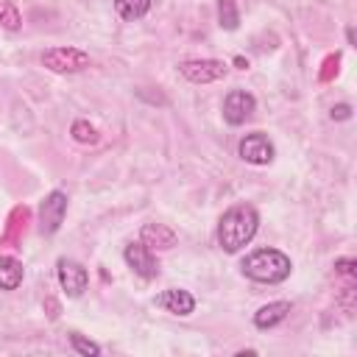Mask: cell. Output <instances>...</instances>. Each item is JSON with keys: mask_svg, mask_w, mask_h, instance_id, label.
<instances>
[{"mask_svg": "<svg viewBox=\"0 0 357 357\" xmlns=\"http://www.w3.org/2000/svg\"><path fill=\"white\" fill-rule=\"evenodd\" d=\"M257 229H259L257 209L251 204H234L223 212V218L218 223V245L226 254H237L254 240Z\"/></svg>", "mask_w": 357, "mask_h": 357, "instance_id": "6da1fadb", "label": "cell"}, {"mask_svg": "<svg viewBox=\"0 0 357 357\" xmlns=\"http://www.w3.org/2000/svg\"><path fill=\"white\" fill-rule=\"evenodd\" d=\"M243 273L254 282H262V284H279L290 276V257L282 254L279 248H257L251 251L245 259H243Z\"/></svg>", "mask_w": 357, "mask_h": 357, "instance_id": "7a4b0ae2", "label": "cell"}, {"mask_svg": "<svg viewBox=\"0 0 357 357\" xmlns=\"http://www.w3.org/2000/svg\"><path fill=\"white\" fill-rule=\"evenodd\" d=\"M42 64L53 73H81L92 64V59L81 47H50L42 53Z\"/></svg>", "mask_w": 357, "mask_h": 357, "instance_id": "3957f363", "label": "cell"}, {"mask_svg": "<svg viewBox=\"0 0 357 357\" xmlns=\"http://www.w3.org/2000/svg\"><path fill=\"white\" fill-rule=\"evenodd\" d=\"M178 73L192 84H212L220 81L229 73V67L220 59H187L178 64Z\"/></svg>", "mask_w": 357, "mask_h": 357, "instance_id": "277c9868", "label": "cell"}, {"mask_svg": "<svg viewBox=\"0 0 357 357\" xmlns=\"http://www.w3.org/2000/svg\"><path fill=\"white\" fill-rule=\"evenodd\" d=\"M56 273H59V284H61L64 296H70V298H78V296L86 290V284H89L86 268H84L81 262L70 259V257H61V259L56 262Z\"/></svg>", "mask_w": 357, "mask_h": 357, "instance_id": "5b68a950", "label": "cell"}, {"mask_svg": "<svg viewBox=\"0 0 357 357\" xmlns=\"http://www.w3.org/2000/svg\"><path fill=\"white\" fill-rule=\"evenodd\" d=\"M237 153L243 162L248 165H271L273 162V142L268 139V134L262 131H254V134H245L237 145Z\"/></svg>", "mask_w": 357, "mask_h": 357, "instance_id": "8992f818", "label": "cell"}, {"mask_svg": "<svg viewBox=\"0 0 357 357\" xmlns=\"http://www.w3.org/2000/svg\"><path fill=\"white\" fill-rule=\"evenodd\" d=\"M64 212H67V195L61 190L45 195V201L39 204V231L42 234L59 231V226L64 223Z\"/></svg>", "mask_w": 357, "mask_h": 357, "instance_id": "52a82bcc", "label": "cell"}, {"mask_svg": "<svg viewBox=\"0 0 357 357\" xmlns=\"http://www.w3.org/2000/svg\"><path fill=\"white\" fill-rule=\"evenodd\" d=\"M254 109H257V100H254V95L245 92V89H231V92L223 98V120H226L229 126H243L245 120H251Z\"/></svg>", "mask_w": 357, "mask_h": 357, "instance_id": "ba28073f", "label": "cell"}, {"mask_svg": "<svg viewBox=\"0 0 357 357\" xmlns=\"http://www.w3.org/2000/svg\"><path fill=\"white\" fill-rule=\"evenodd\" d=\"M123 257H126V265L137 276H142V279H153L159 273V262H156L153 251L145 243H128L126 251H123Z\"/></svg>", "mask_w": 357, "mask_h": 357, "instance_id": "9c48e42d", "label": "cell"}, {"mask_svg": "<svg viewBox=\"0 0 357 357\" xmlns=\"http://www.w3.org/2000/svg\"><path fill=\"white\" fill-rule=\"evenodd\" d=\"M156 307H162L165 312L170 315H190L195 310V298L187 293V290H178V287H170V290H162L156 296Z\"/></svg>", "mask_w": 357, "mask_h": 357, "instance_id": "30bf717a", "label": "cell"}, {"mask_svg": "<svg viewBox=\"0 0 357 357\" xmlns=\"http://www.w3.org/2000/svg\"><path fill=\"white\" fill-rule=\"evenodd\" d=\"M139 243H145L151 251H167L176 245V231L165 223H145L139 231Z\"/></svg>", "mask_w": 357, "mask_h": 357, "instance_id": "8fae6325", "label": "cell"}, {"mask_svg": "<svg viewBox=\"0 0 357 357\" xmlns=\"http://www.w3.org/2000/svg\"><path fill=\"white\" fill-rule=\"evenodd\" d=\"M290 315V301H271L254 312V326L257 329H273Z\"/></svg>", "mask_w": 357, "mask_h": 357, "instance_id": "7c38bea8", "label": "cell"}, {"mask_svg": "<svg viewBox=\"0 0 357 357\" xmlns=\"http://www.w3.org/2000/svg\"><path fill=\"white\" fill-rule=\"evenodd\" d=\"M22 284V262L17 257H0V290H17Z\"/></svg>", "mask_w": 357, "mask_h": 357, "instance_id": "4fadbf2b", "label": "cell"}, {"mask_svg": "<svg viewBox=\"0 0 357 357\" xmlns=\"http://www.w3.org/2000/svg\"><path fill=\"white\" fill-rule=\"evenodd\" d=\"M114 11L123 20L137 22V20H142L151 11V0H114Z\"/></svg>", "mask_w": 357, "mask_h": 357, "instance_id": "5bb4252c", "label": "cell"}, {"mask_svg": "<svg viewBox=\"0 0 357 357\" xmlns=\"http://www.w3.org/2000/svg\"><path fill=\"white\" fill-rule=\"evenodd\" d=\"M218 17H220V28H226V31H234L240 25V14H237L234 0H220L218 3Z\"/></svg>", "mask_w": 357, "mask_h": 357, "instance_id": "9a60e30c", "label": "cell"}, {"mask_svg": "<svg viewBox=\"0 0 357 357\" xmlns=\"http://www.w3.org/2000/svg\"><path fill=\"white\" fill-rule=\"evenodd\" d=\"M70 134H73V139L81 142V145H95V142H98V131H95V126H89L86 120H75L73 128H70Z\"/></svg>", "mask_w": 357, "mask_h": 357, "instance_id": "2e32d148", "label": "cell"}, {"mask_svg": "<svg viewBox=\"0 0 357 357\" xmlns=\"http://www.w3.org/2000/svg\"><path fill=\"white\" fill-rule=\"evenodd\" d=\"M70 346H73V351H78V354H84V357H98V354H100V346H98L95 340H86V337L78 335V332L70 335Z\"/></svg>", "mask_w": 357, "mask_h": 357, "instance_id": "e0dca14e", "label": "cell"}, {"mask_svg": "<svg viewBox=\"0 0 357 357\" xmlns=\"http://www.w3.org/2000/svg\"><path fill=\"white\" fill-rule=\"evenodd\" d=\"M0 22H3L8 31H14V28L20 25V17H17L14 6H3V8H0Z\"/></svg>", "mask_w": 357, "mask_h": 357, "instance_id": "ac0fdd59", "label": "cell"}, {"mask_svg": "<svg viewBox=\"0 0 357 357\" xmlns=\"http://www.w3.org/2000/svg\"><path fill=\"white\" fill-rule=\"evenodd\" d=\"M349 117H351V106H349V103L332 106V120H349Z\"/></svg>", "mask_w": 357, "mask_h": 357, "instance_id": "d6986e66", "label": "cell"}, {"mask_svg": "<svg viewBox=\"0 0 357 357\" xmlns=\"http://www.w3.org/2000/svg\"><path fill=\"white\" fill-rule=\"evenodd\" d=\"M335 268H337L340 273H346V276H354V262H351V259H337Z\"/></svg>", "mask_w": 357, "mask_h": 357, "instance_id": "ffe728a7", "label": "cell"}]
</instances>
